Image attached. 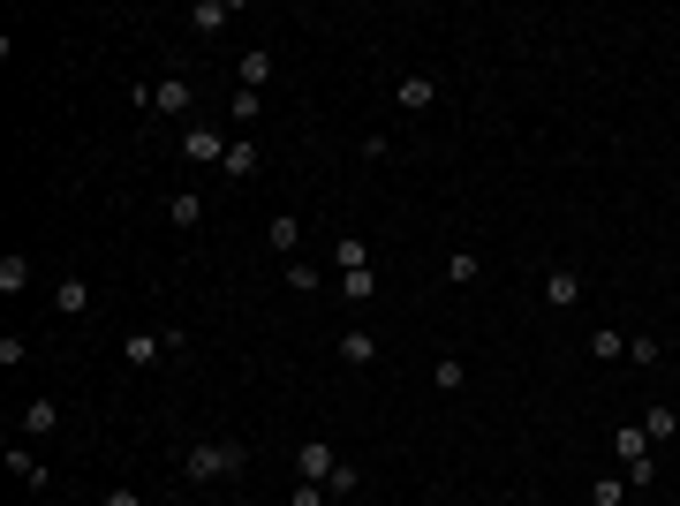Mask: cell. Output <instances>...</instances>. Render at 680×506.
Masks as SVG:
<instances>
[{
  "label": "cell",
  "mask_w": 680,
  "mask_h": 506,
  "mask_svg": "<svg viewBox=\"0 0 680 506\" xmlns=\"http://www.w3.org/2000/svg\"><path fill=\"white\" fill-rule=\"evenodd\" d=\"M242 469H250V446H235V439H204V446L182 454L189 484H227V476H242Z\"/></svg>",
  "instance_id": "1"
},
{
  "label": "cell",
  "mask_w": 680,
  "mask_h": 506,
  "mask_svg": "<svg viewBox=\"0 0 680 506\" xmlns=\"http://www.w3.org/2000/svg\"><path fill=\"white\" fill-rule=\"evenodd\" d=\"M174 152H182V159H197V167H220V159H227V136H220V129H204V121H189Z\"/></svg>",
  "instance_id": "2"
},
{
  "label": "cell",
  "mask_w": 680,
  "mask_h": 506,
  "mask_svg": "<svg viewBox=\"0 0 680 506\" xmlns=\"http://www.w3.org/2000/svg\"><path fill=\"white\" fill-rule=\"evenodd\" d=\"M121 355H129V371H152V363H167V355H174V333H129V340H121Z\"/></svg>",
  "instance_id": "3"
},
{
  "label": "cell",
  "mask_w": 680,
  "mask_h": 506,
  "mask_svg": "<svg viewBox=\"0 0 680 506\" xmlns=\"http://www.w3.org/2000/svg\"><path fill=\"white\" fill-rule=\"evenodd\" d=\"M333 469H340V454H333L325 439L295 446V476H303V484H333Z\"/></svg>",
  "instance_id": "4"
},
{
  "label": "cell",
  "mask_w": 680,
  "mask_h": 506,
  "mask_svg": "<svg viewBox=\"0 0 680 506\" xmlns=\"http://www.w3.org/2000/svg\"><path fill=\"white\" fill-rule=\"evenodd\" d=\"M189 106H197V84H189V76H159L152 84V114H189Z\"/></svg>",
  "instance_id": "5"
},
{
  "label": "cell",
  "mask_w": 680,
  "mask_h": 506,
  "mask_svg": "<svg viewBox=\"0 0 680 506\" xmlns=\"http://www.w3.org/2000/svg\"><path fill=\"white\" fill-rule=\"evenodd\" d=\"M91 303H99V295H91L84 272H68V280L53 287V310H61V318H91Z\"/></svg>",
  "instance_id": "6"
},
{
  "label": "cell",
  "mask_w": 680,
  "mask_h": 506,
  "mask_svg": "<svg viewBox=\"0 0 680 506\" xmlns=\"http://www.w3.org/2000/svg\"><path fill=\"white\" fill-rule=\"evenodd\" d=\"M544 303H552V310H575L582 303V272L575 265H552V272H544Z\"/></svg>",
  "instance_id": "7"
},
{
  "label": "cell",
  "mask_w": 680,
  "mask_h": 506,
  "mask_svg": "<svg viewBox=\"0 0 680 506\" xmlns=\"http://www.w3.org/2000/svg\"><path fill=\"white\" fill-rule=\"evenodd\" d=\"M333 355L348 363V371H371V363H378V340H371V333H340V340H333Z\"/></svg>",
  "instance_id": "8"
},
{
  "label": "cell",
  "mask_w": 680,
  "mask_h": 506,
  "mask_svg": "<svg viewBox=\"0 0 680 506\" xmlns=\"http://www.w3.org/2000/svg\"><path fill=\"white\" fill-rule=\"evenodd\" d=\"M167 220L182 227V235H197V227H204V197H197V189H174V197H167Z\"/></svg>",
  "instance_id": "9"
},
{
  "label": "cell",
  "mask_w": 680,
  "mask_h": 506,
  "mask_svg": "<svg viewBox=\"0 0 680 506\" xmlns=\"http://www.w3.org/2000/svg\"><path fill=\"white\" fill-rule=\"evenodd\" d=\"M61 431V401H31L23 408V439H53Z\"/></svg>",
  "instance_id": "10"
},
{
  "label": "cell",
  "mask_w": 680,
  "mask_h": 506,
  "mask_svg": "<svg viewBox=\"0 0 680 506\" xmlns=\"http://www.w3.org/2000/svg\"><path fill=\"white\" fill-rule=\"evenodd\" d=\"M235 76H242V91H265V84H272V53H265V46H250V53L235 61Z\"/></svg>",
  "instance_id": "11"
},
{
  "label": "cell",
  "mask_w": 680,
  "mask_h": 506,
  "mask_svg": "<svg viewBox=\"0 0 680 506\" xmlns=\"http://www.w3.org/2000/svg\"><path fill=\"white\" fill-rule=\"evenodd\" d=\"M393 99H401L408 114H424V106L439 99V84H431V76H401V84H393Z\"/></svg>",
  "instance_id": "12"
},
{
  "label": "cell",
  "mask_w": 680,
  "mask_h": 506,
  "mask_svg": "<svg viewBox=\"0 0 680 506\" xmlns=\"http://www.w3.org/2000/svg\"><path fill=\"white\" fill-rule=\"evenodd\" d=\"M612 446H620L628 469H643V461H650V431H643V423H620V439H612Z\"/></svg>",
  "instance_id": "13"
},
{
  "label": "cell",
  "mask_w": 680,
  "mask_h": 506,
  "mask_svg": "<svg viewBox=\"0 0 680 506\" xmlns=\"http://www.w3.org/2000/svg\"><path fill=\"white\" fill-rule=\"evenodd\" d=\"M265 242H272V257H295V242H303V220H295V212H280V220L265 227Z\"/></svg>",
  "instance_id": "14"
},
{
  "label": "cell",
  "mask_w": 680,
  "mask_h": 506,
  "mask_svg": "<svg viewBox=\"0 0 680 506\" xmlns=\"http://www.w3.org/2000/svg\"><path fill=\"white\" fill-rule=\"evenodd\" d=\"M227 16H235V0H197V8H189V23H197L204 38H212V31H227Z\"/></svg>",
  "instance_id": "15"
},
{
  "label": "cell",
  "mask_w": 680,
  "mask_h": 506,
  "mask_svg": "<svg viewBox=\"0 0 680 506\" xmlns=\"http://www.w3.org/2000/svg\"><path fill=\"white\" fill-rule=\"evenodd\" d=\"M8 476H23V484L38 491V484H46V461H38L31 446H8Z\"/></svg>",
  "instance_id": "16"
},
{
  "label": "cell",
  "mask_w": 680,
  "mask_h": 506,
  "mask_svg": "<svg viewBox=\"0 0 680 506\" xmlns=\"http://www.w3.org/2000/svg\"><path fill=\"white\" fill-rule=\"evenodd\" d=\"M643 431H650V446H673L680 439V416H673V408H643Z\"/></svg>",
  "instance_id": "17"
},
{
  "label": "cell",
  "mask_w": 680,
  "mask_h": 506,
  "mask_svg": "<svg viewBox=\"0 0 680 506\" xmlns=\"http://www.w3.org/2000/svg\"><path fill=\"white\" fill-rule=\"evenodd\" d=\"M220 174H227V182H250V174H257V144H227Z\"/></svg>",
  "instance_id": "18"
},
{
  "label": "cell",
  "mask_w": 680,
  "mask_h": 506,
  "mask_svg": "<svg viewBox=\"0 0 680 506\" xmlns=\"http://www.w3.org/2000/svg\"><path fill=\"white\" fill-rule=\"evenodd\" d=\"M333 265H340V272H363V265H371V250H363V235H340V242H333Z\"/></svg>",
  "instance_id": "19"
},
{
  "label": "cell",
  "mask_w": 680,
  "mask_h": 506,
  "mask_svg": "<svg viewBox=\"0 0 680 506\" xmlns=\"http://www.w3.org/2000/svg\"><path fill=\"white\" fill-rule=\"evenodd\" d=\"M31 287V257H0V295H23Z\"/></svg>",
  "instance_id": "20"
},
{
  "label": "cell",
  "mask_w": 680,
  "mask_h": 506,
  "mask_svg": "<svg viewBox=\"0 0 680 506\" xmlns=\"http://www.w3.org/2000/svg\"><path fill=\"white\" fill-rule=\"evenodd\" d=\"M340 295H348V303H371L378 295V272L363 265V272H340Z\"/></svg>",
  "instance_id": "21"
},
{
  "label": "cell",
  "mask_w": 680,
  "mask_h": 506,
  "mask_svg": "<svg viewBox=\"0 0 680 506\" xmlns=\"http://www.w3.org/2000/svg\"><path fill=\"white\" fill-rule=\"evenodd\" d=\"M620 348H628L620 325H597V333H590V355H597V363H620Z\"/></svg>",
  "instance_id": "22"
},
{
  "label": "cell",
  "mask_w": 680,
  "mask_h": 506,
  "mask_svg": "<svg viewBox=\"0 0 680 506\" xmlns=\"http://www.w3.org/2000/svg\"><path fill=\"white\" fill-rule=\"evenodd\" d=\"M658 355H665V340H658V333H635V340H628V363H635V371H650Z\"/></svg>",
  "instance_id": "23"
},
{
  "label": "cell",
  "mask_w": 680,
  "mask_h": 506,
  "mask_svg": "<svg viewBox=\"0 0 680 506\" xmlns=\"http://www.w3.org/2000/svg\"><path fill=\"white\" fill-rule=\"evenodd\" d=\"M476 272H484V257H476V250H454V257H446V280H454V287H469Z\"/></svg>",
  "instance_id": "24"
},
{
  "label": "cell",
  "mask_w": 680,
  "mask_h": 506,
  "mask_svg": "<svg viewBox=\"0 0 680 506\" xmlns=\"http://www.w3.org/2000/svg\"><path fill=\"white\" fill-rule=\"evenodd\" d=\"M469 386V363H461V355H439V393H461Z\"/></svg>",
  "instance_id": "25"
},
{
  "label": "cell",
  "mask_w": 680,
  "mask_h": 506,
  "mask_svg": "<svg viewBox=\"0 0 680 506\" xmlns=\"http://www.w3.org/2000/svg\"><path fill=\"white\" fill-rule=\"evenodd\" d=\"M356 484H363V476H356V461H340V469H333V484H325V499H348Z\"/></svg>",
  "instance_id": "26"
},
{
  "label": "cell",
  "mask_w": 680,
  "mask_h": 506,
  "mask_svg": "<svg viewBox=\"0 0 680 506\" xmlns=\"http://www.w3.org/2000/svg\"><path fill=\"white\" fill-rule=\"evenodd\" d=\"M23 355H31V340H23V333H0V363H8V371H16Z\"/></svg>",
  "instance_id": "27"
},
{
  "label": "cell",
  "mask_w": 680,
  "mask_h": 506,
  "mask_svg": "<svg viewBox=\"0 0 680 506\" xmlns=\"http://www.w3.org/2000/svg\"><path fill=\"white\" fill-rule=\"evenodd\" d=\"M590 499H597V506H628V491L612 484V476H597V484H590Z\"/></svg>",
  "instance_id": "28"
},
{
  "label": "cell",
  "mask_w": 680,
  "mask_h": 506,
  "mask_svg": "<svg viewBox=\"0 0 680 506\" xmlns=\"http://www.w3.org/2000/svg\"><path fill=\"white\" fill-rule=\"evenodd\" d=\"M288 506H325V484H295V491H288Z\"/></svg>",
  "instance_id": "29"
},
{
  "label": "cell",
  "mask_w": 680,
  "mask_h": 506,
  "mask_svg": "<svg viewBox=\"0 0 680 506\" xmlns=\"http://www.w3.org/2000/svg\"><path fill=\"white\" fill-rule=\"evenodd\" d=\"M99 506H136V491H129V484H114V491H106Z\"/></svg>",
  "instance_id": "30"
},
{
  "label": "cell",
  "mask_w": 680,
  "mask_h": 506,
  "mask_svg": "<svg viewBox=\"0 0 680 506\" xmlns=\"http://www.w3.org/2000/svg\"><path fill=\"white\" fill-rule=\"evenodd\" d=\"M628 506H635V499H628Z\"/></svg>",
  "instance_id": "31"
}]
</instances>
